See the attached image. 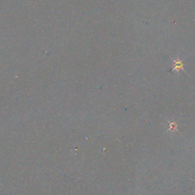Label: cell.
Returning <instances> with one entry per match:
<instances>
[{"label": "cell", "mask_w": 195, "mask_h": 195, "mask_svg": "<svg viewBox=\"0 0 195 195\" xmlns=\"http://www.w3.org/2000/svg\"><path fill=\"white\" fill-rule=\"evenodd\" d=\"M184 67V63H182L181 60H180L179 59L173 60V69L172 70H177L179 71L181 70H183Z\"/></svg>", "instance_id": "obj_1"}]
</instances>
